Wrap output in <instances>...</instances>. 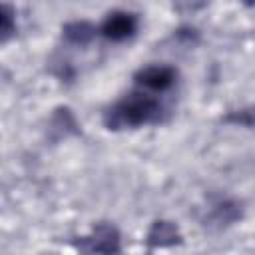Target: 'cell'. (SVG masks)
<instances>
[{
	"label": "cell",
	"instance_id": "obj_1",
	"mask_svg": "<svg viewBox=\"0 0 255 255\" xmlns=\"http://www.w3.org/2000/svg\"><path fill=\"white\" fill-rule=\"evenodd\" d=\"M161 118V104L155 96L137 90L129 92L118 102H114L104 112V126L110 131H122V129H135L147 124H155Z\"/></svg>",
	"mask_w": 255,
	"mask_h": 255
},
{
	"label": "cell",
	"instance_id": "obj_2",
	"mask_svg": "<svg viewBox=\"0 0 255 255\" xmlns=\"http://www.w3.org/2000/svg\"><path fill=\"white\" fill-rule=\"evenodd\" d=\"M74 247L80 253H120L122 251V235L116 225L100 221L92 227V231L74 241Z\"/></svg>",
	"mask_w": 255,
	"mask_h": 255
},
{
	"label": "cell",
	"instance_id": "obj_3",
	"mask_svg": "<svg viewBox=\"0 0 255 255\" xmlns=\"http://www.w3.org/2000/svg\"><path fill=\"white\" fill-rule=\"evenodd\" d=\"M137 28H139L137 14L128 10H114L102 20L100 34L110 42H126L135 36Z\"/></svg>",
	"mask_w": 255,
	"mask_h": 255
},
{
	"label": "cell",
	"instance_id": "obj_4",
	"mask_svg": "<svg viewBox=\"0 0 255 255\" xmlns=\"http://www.w3.org/2000/svg\"><path fill=\"white\" fill-rule=\"evenodd\" d=\"M177 80V70L167 64H149L133 74V84L147 92H165Z\"/></svg>",
	"mask_w": 255,
	"mask_h": 255
},
{
	"label": "cell",
	"instance_id": "obj_5",
	"mask_svg": "<svg viewBox=\"0 0 255 255\" xmlns=\"http://www.w3.org/2000/svg\"><path fill=\"white\" fill-rule=\"evenodd\" d=\"M183 243V235L179 231V227L173 221L167 219H155L145 235V245L147 249H161V247H173V245H181Z\"/></svg>",
	"mask_w": 255,
	"mask_h": 255
},
{
	"label": "cell",
	"instance_id": "obj_6",
	"mask_svg": "<svg viewBox=\"0 0 255 255\" xmlns=\"http://www.w3.org/2000/svg\"><path fill=\"white\" fill-rule=\"evenodd\" d=\"M98 34L100 28L88 20H72L62 26V40L72 46H88Z\"/></svg>",
	"mask_w": 255,
	"mask_h": 255
},
{
	"label": "cell",
	"instance_id": "obj_7",
	"mask_svg": "<svg viewBox=\"0 0 255 255\" xmlns=\"http://www.w3.org/2000/svg\"><path fill=\"white\" fill-rule=\"evenodd\" d=\"M48 128H50V133H52L54 139H62V137L80 133V124H78L76 116L72 114V110L66 108V106H60V108L54 110Z\"/></svg>",
	"mask_w": 255,
	"mask_h": 255
},
{
	"label": "cell",
	"instance_id": "obj_8",
	"mask_svg": "<svg viewBox=\"0 0 255 255\" xmlns=\"http://www.w3.org/2000/svg\"><path fill=\"white\" fill-rule=\"evenodd\" d=\"M243 215L241 211V205L237 201H231V199H221L217 203L211 205V213H209V227H217V229H223V227H229L231 223L239 221Z\"/></svg>",
	"mask_w": 255,
	"mask_h": 255
},
{
	"label": "cell",
	"instance_id": "obj_9",
	"mask_svg": "<svg viewBox=\"0 0 255 255\" xmlns=\"http://www.w3.org/2000/svg\"><path fill=\"white\" fill-rule=\"evenodd\" d=\"M16 30H18V26H16V10L8 2H4L2 10H0V42L6 44L10 38L16 36Z\"/></svg>",
	"mask_w": 255,
	"mask_h": 255
},
{
	"label": "cell",
	"instance_id": "obj_10",
	"mask_svg": "<svg viewBox=\"0 0 255 255\" xmlns=\"http://www.w3.org/2000/svg\"><path fill=\"white\" fill-rule=\"evenodd\" d=\"M223 124H229V126H239V128H249L253 129L255 128V106H247V108H241V110H233L229 114H225L221 118Z\"/></svg>",
	"mask_w": 255,
	"mask_h": 255
},
{
	"label": "cell",
	"instance_id": "obj_11",
	"mask_svg": "<svg viewBox=\"0 0 255 255\" xmlns=\"http://www.w3.org/2000/svg\"><path fill=\"white\" fill-rule=\"evenodd\" d=\"M209 4V0H171V6L177 14L187 16V14H195L199 10H203Z\"/></svg>",
	"mask_w": 255,
	"mask_h": 255
},
{
	"label": "cell",
	"instance_id": "obj_12",
	"mask_svg": "<svg viewBox=\"0 0 255 255\" xmlns=\"http://www.w3.org/2000/svg\"><path fill=\"white\" fill-rule=\"evenodd\" d=\"M241 4H245L247 8H253L255 6V0H241Z\"/></svg>",
	"mask_w": 255,
	"mask_h": 255
}]
</instances>
